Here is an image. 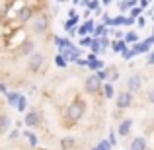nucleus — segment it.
Returning <instances> with one entry per match:
<instances>
[{"label":"nucleus","mask_w":154,"mask_h":150,"mask_svg":"<svg viewBox=\"0 0 154 150\" xmlns=\"http://www.w3.org/2000/svg\"><path fill=\"white\" fill-rule=\"evenodd\" d=\"M137 26L144 27V26H146V18H144V16H139V18H137Z\"/></svg>","instance_id":"obj_39"},{"label":"nucleus","mask_w":154,"mask_h":150,"mask_svg":"<svg viewBox=\"0 0 154 150\" xmlns=\"http://www.w3.org/2000/svg\"><path fill=\"white\" fill-rule=\"evenodd\" d=\"M144 41H146L148 45H154V35H152V37H148V39H144Z\"/></svg>","instance_id":"obj_50"},{"label":"nucleus","mask_w":154,"mask_h":150,"mask_svg":"<svg viewBox=\"0 0 154 150\" xmlns=\"http://www.w3.org/2000/svg\"><path fill=\"white\" fill-rule=\"evenodd\" d=\"M135 55H137V53H135V49H133V47H131V49H129V47H127V49H125L123 53H121V57H123L125 60H131V59H133V57H135Z\"/></svg>","instance_id":"obj_28"},{"label":"nucleus","mask_w":154,"mask_h":150,"mask_svg":"<svg viewBox=\"0 0 154 150\" xmlns=\"http://www.w3.org/2000/svg\"><path fill=\"white\" fill-rule=\"evenodd\" d=\"M88 33H90V29L86 27V23H82V26H78V35H82V37H84V35H88Z\"/></svg>","instance_id":"obj_35"},{"label":"nucleus","mask_w":154,"mask_h":150,"mask_svg":"<svg viewBox=\"0 0 154 150\" xmlns=\"http://www.w3.org/2000/svg\"><path fill=\"white\" fill-rule=\"evenodd\" d=\"M133 49H135L137 55H144V53L150 51V45H148L146 41H143V43H133Z\"/></svg>","instance_id":"obj_13"},{"label":"nucleus","mask_w":154,"mask_h":150,"mask_svg":"<svg viewBox=\"0 0 154 150\" xmlns=\"http://www.w3.org/2000/svg\"><path fill=\"white\" fill-rule=\"evenodd\" d=\"M127 18L129 16L125 14H119L117 18H113V27H119V26H127Z\"/></svg>","instance_id":"obj_19"},{"label":"nucleus","mask_w":154,"mask_h":150,"mask_svg":"<svg viewBox=\"0 0 154 150\" xmlns=\"http://www.w3.org/2000/svg\"><path fill=\"white\" fill-rule=\"evenodd\" d=\"M86 27L90 29V35H92V33H94V29H96V22H94V20H86Z\"/></svg>","instance_id":"obj_37"},{"label":"nucleus","mask_w":154,"mask_h":150,"mask_svg":"<svg viewBox=\"0 0 154 150\" xmlns=\"http://www.w3.org/2000/svg\"><path fill=\"white\" fill-rule=\"evenodd\" d=\"M90 51L92 53H103V49H102V41H100V37H94L92 39V45H90Z\"/></svg>","instance_id":"obj_18"},{"label":"nucleus","mask_w":154,"mask_h":150,"mask_svg":"<svg viewBox=\"0 0 154 150\" xmlns=\"http://www.w3.org/2000/svg\"><path fill=\"white\" fill-rule=\"evenodd\" d=\"M74 63L78 64V66H88V64H90V63H88V60H82V59H76Z\"/></svg>","instance_id":"obj_41"},{"label":"nucleus","mask_w":154,"mask_h":150,"mask_svg":"<svg viewBox=\"0 0 154 150\" xmlns=\"http://www.w3.org/2000/svg\"><path fill=\"white\" fill-rule=\"evenodd\" d=\"M100 41H102V49L105 51L109 47V37H107V35H102V37H100Z\"/></svg>","instance_id":"obj_36"},{"label":"nucleus","mask_w":154,"mask_h":150,"mask_svg":"<svg viewBox=\"0 0 154 150\" xmlns=\"http://www.w3.org/2000/svg\"><path fill=\"white\" fill-rule=\"evenodd\" d=\"M27 109V98L26 96H20V101H18V111H26Z\"/></svg>","instance_id":"obj_30"},{"label":"nucleus","mask_w":154,"mask_h":150,"mask_svg":"<svg viewBox=\"0 0 154 150\" xmlns=\"http://www.w3.org/2000/svg\"><path fill=\"white\" fill-rule=\"evenodd\" d=\"M10 117L6 115V113H2L0 115V133H8V129H10Z\"/></svg>","instance_id":"obj_15"},{"label":"nucleus","mask_w":154,"mask_h":150,"mask_svg":"<svg viewBox=\"0 0 154 150\" xmlns=\"http://www.w3.org/2000/svg\"><path fill=\"white\" fill-rule=\"evenodd\" d=\"M6 101L12 105V107H18V101H20V94H16V92H8L6 94Z\"/></svg>","instance_id":"obj_16"},{"label":"nucleus","mask_w":154,"mask_h":150,"mask_svg":"<svg viewBox=\"0 0 154 150\" xmlns=\"http://www.w3.org/2000/svg\"><path fill=\"white\" fill-rule=\"evenodd\" d=\"M18 136H20V131H18V129H14V131H12V133H10V140H14V139H18Z\"/></svg>","instance_id":"obj_43"},{"label":"nucleus","mask_w":154,"mask_h":150,"mask_svg":"<svg viewBox=\"0 0 154 150\" xmlns=\"http://www.w3.org/2000/svg\"><path fill=\"white\" fill-rule=\"evenodd\" d=\"M146 101L148 103H154V84L146 90Z\"/></svg>","instance_id":"obj_32"},{"label":"nucleus","mask_w":154,"mask_h":150,"mask_svg":"<svg viewBox=\"0 0 154 150\" xmlns=\"http://www.w3.org/2000/svg\"><path fill=\"white\" fill-rule=\"evenodd\" d=\"M94 16H96V18H100V16H103V10H102V8H98V10H94Z\"/></svg>","instance_id":"obj_46"},{"label":"nucleus","mask_w":154,"mask_h":150,"mask_svg":"<svg viewBox=\"0 0 154 150\" xmlns=\"http://www.w3.org/2000/svg\"><path fill=\"white\" fill-rule=\"evenodd\" d=\"M43 63H45V57L41 55V53H31L29 59H27V70L29 72H39L43 66Z\"/></svg>","instance_id":"obj_5"},{"label":"nucleus","mask_w":154,"mask_h":150,"mask_svg":"<svg viewBox=\"0 0 154 150\" xmlns=\"http://www.w3.org/2000/svg\"><path fill=\"white\" fill-rule=\"evenodd\" d=\"M127 47H129V43L125 41V39H117V41H113L111 49H113V53H123Z\"/></svg>","instance_id":"obj_14"},{"label":"nucleus","mask_w":154,"mask_h":150,"mask_svg":"<svg viewBox=\"0 0 154 150\" xmlns=\"http://www.w3.org/2000/svg\"><path fill=\"white\" fill-rule=\"evenodd\" d=\"M129 150H146V139H144V136H135V139L131 140Z\"/></svg>","instance_id":"obj_10"},{"label":"nucleus","mask_w":154,"mask_h":150,"mask_svg":"<svg viewBox=\"0 0 154 150\" xmlns=\"http://www.w3.org/2000/svg\"><path fill=\"white\" fill-rule=\"evenodd\" d=\"M23 135H26V136H27V140H29V146H33V148L37 146V136H35L31 131H26Z\"/></svg>","instance_id":"obj_27"},{"label":"nucleus","mask_w":154,"mask_h":150,"mask_svg":"<svg viewBox=\"0 0 154 150\" xmlns=\"http://www.w3.org/2000/svg\"><path fill=\"white\" fill-rule=\"evenodd\" d=\"M78 23H80V16H74V18L66 20V22H63V27H64V31H68V29H70V27L78 26Z\"/></svg>","instance_id":"obj_17"},{"label":"nucleus","mask_w":154,"mask_h":150,"mask_svg":"<svg viewBox=\"0 0 154 150\" xmlns=\"http://www.w3.org/2000/svg\"><path fill=\"white\" fill-rule=\"evenodd\" d=\"M115 105H117V109H129L133 105V92H129V90L119 92L115 98Z\"/></svg>","instance_id":"obj_4"},{"label":"nucleus","mask_w":154,"mask_h":150,"mask_svg":"<svg viewBox=\"0 0 154 150\" xmlns=\"http://www.w3.org/2000/svg\"><path fill=\"white\" fill-rule=\"evenodd\" d=\"M74 146H76L74 136H64V139H60V150H74Z\"/></svg>","instance_id":"obj_11"},{"label":"nucleus","mask_w":154,"mask_h":150,"mask_svg":"<svg viewBox=\"0 0 154 150\" xmlns=\"http://www.w3.org/2000/svg\"><path fill=\"white\" fill-rule=\"evenodd\" d=\"M148 2H150V0H139V6L144 10V8H148Z\"/></svg>","instance_id":"obj_44"},{"label":"nucleus","mask_w":154,"mask_h":150,"mask_svg":"<svg viewBox=\"0 0 154 150\" xmlns=\"http://www.w3.org/2000/svg\"><path fill=\"white\" fill-rule=\"evenodd\" d=\"M125 84H127V90H129V92L137 94V92L143 88V76L135 72V74H131V76L127 78V82H125Z\"/></svg>","instance_id":"obj_6"},{"label":"nucleus","mask_w":154,"mask_h":150,"mask_svg":"<svg viewBox=\"0 0 154 150\" xmlns=\"http://www.w3.org/2000/svg\"><path fill=\"white\" fill-rule=\"evenodd\" d=\"M111 148H113V146H111V142L105 139V140H102L100 144H96V146L92 148V150H111Z\"/></svg>","instance_id":"obj_24"},{"label":"nucleus","mask_w":154,"mask_h":150,"mask_svg":"<svg viewBox=\"0 0 154 150\" xmlns=\"http://www.w3.org/2000/svg\"><path fill=\"white\" fill-rule=\"evenodd\" d=\"M23 123L27 125V127H35V125L39 123V111L37 109H29L26 115V119H23Z\"/></svg>","instance_id":"obj_8"},{"label":"nucleus","mask_w":154,"mask_h":150,"mask_svg":"<svg viewBox=\"0 0 154 150\" xmlns=\"http://www.w3.org/2000/svg\"><path fill=\"white\" fill-rule=\"evenodd\" d=\"M107 140H109V142H111V146H115V144H117V139H115V135H113V131H111V133H109V136H107Z\"/></svg>","instance_id":"obj_40"},{"label":"nucleus","mask_w":154,"mask_h":150,"mask_svg":"<svg viewBox=\"0 0 154 150\" xmlns=\"http://www.w3.org/2000/svg\"><path fill=\"white\" fill-rule=\"evenodd\" d=\"M125 41L131 43V45H133V43H139V35H137L135 31H127V35H125Z\"/></svg>","instance_id":"obj_26"},{"label":"nucleus","mask_w":154,"mask_h":150,"mask_svg":"<svg viewBox=\"0 0 154 150\" xmlns=\"http://www.w3.org/2000/svg\"><path fill=\"white\" fill-rule=\"evenodd\" d=\"M129 16H131V18H139V16H143V8H140V6H133L131 10H129Z\"/></svg>","instance_id":"obj_29"},{"label":"nucleus","mask_w":154,"mask_h":150,"mask_svg":"<svg viewBox=\"0 0 154 150\" xmlns=\"http://www.w3.org/2000/svg\"><path fill=\"white\" fill-rule=\"evenodd\" d=\"M88 63H90V64H88V68H92V70H102V68H103V63H102L100 59L88 60Z\"/></svg>","instance_id":"obj_23"},{"label":"nucleus","mask_w":154,"mask_h":150,"mask_svg":"<svg viewBox=\"0 0 154 150\" xmlns=\"http://www.w3.org/2000/svg\"><path fill=\"white\" fill-rule=\"evenodd\" d=\"M31 18H33V8L27 6V4H23V6L18 10V14H16V20H18L20 23H27V22H31Z\"/></svg>","instance_id":"obj_7"},{"label":"nucleus","mask_w":154,"mask_h":150,"mask_svg":"<svg viewBox=\"0 0 154 150\" xmlns=\"http://www.w3.org/2000/svg\"><path fill=\"white\" fill-rule=\"evenodd\" d=\"M152 35H154V29H152Z\"/></svg>","instance_id":"obj_54"},{"label":"nucleus","mask_w":154,"mask_h":150,"mask_svg":"<svg viewBox=\"0 0 154 150\" xmlns=\"http://www.w3.org/2000/svg\"><path fill=\"white\" fill-rule=\"evenodd\" d=\"M8 8H10V2L8 0H0V20L8 14Z\"/></svg>","instance_id":"obj_25"},{"label":"nucleus","mask_w":154,"mask_h":150,"mask_svg":"<svg viewBox=\"0 0 154 150\" xmlns=\"http://www.w3.org/2000/svg\"><path fill=\"white\" fill-rule=\"evenodd\" d=\"M84 90L88 92V94H98L100 90H102V80L98 78V74H90L86 80H84Z\"/></svg>","instance_id":"obj_3"},{"label":"nucleus","mask_w":154,"mask_h":150,"mask_svg":"<svg viewBox=\"0 0 154 150\" xmlns=\"http://www.w3.org/2000/svg\"><path fill=\"white\" fill-rule=\"evenodd\" d=\"M72 4H74V6H76V4H80V0H72Z\"/></svg>","instance_id":"obj_52"},{"label":"nucleus","mask_w":154,"mask_h":150,"mask_svg":"<svg viewBox=\"0 0 154 150\" xmlns=\"http://www.w3.org/2000/svg\"><path fill=\"white\" fill-rule=\"evenodd\" d=\"M102 23H103V26H107V27H113V18L109 14H103L102 16Z\"/></svg>","instance_id":"obj_31"},{"label":"nucleus","mask_w":154,"mask_h":150,"mask_svg":"<svg viewBox=\"0 0 154 150\" xmlns=\"http://www.w3.org/2000/svg\"><path fill=\"white\" fill-rule=\"evenodd\" d=\"M96 74H98V78L102 80V82H103V80H107V70H96Z\"/></svg>","instance_id":"obj_38"},{"label":"nucleus","mask_w":154,"mask_h":150,"mask_svg":"<svg viewBox=\"0 0 154 150\" xmlns=\"http://www.w3.org/2000/svg\"><path fill=\"white\" fill-rule=\"evenodd\" d=\"M152 129H154V119H152Z\"/></svg>","instance_id":"obj_53"},{"label":"nucleus","mask_w":154,"mask_h":150,"mask_svg":"<svg viewBox=\"0 0 154 150\" xmlns=\"http://www.w3.org/2000/svg\"><path fill=\"white\" fill-rule=\"evenodd\" d=\"M102 4H103V6H109V4H111V0H102Z\"/></svg>","instance_id":"obj_51"},{"label":"nucleus","mask_w":154,"mask_h":150,"mask_svg":"<svg viewBox=\"0 0 154 150\" xmlns=\"http://www.w3.org/2000/svg\"><path fill=\"white\" fill-rule=\"evenodd\" d=\"M55 64H57L59 68H66V64H68V59H66V57H63V55L59 53V55L55 57Z\"/></svg>","instance_id":"obj_21"},{"label":"nucleus","mask_w":154,"mask_h":150,"mask_svg":"<svg viewBox=\"0 0 154 150\" xmlns=\"http://www.w3.org/2000/svg\"><path fill=\"white\" fill-rule=\"evenodd\" d=\"M90 16H92V10H90V8H86V12H84V18L88 20V18H90Z\"/></svg>","instance_id":"obj_48"},{"label":"nucleus","mask_w":154,"mask_h":150,"mask_svg":"<svg viewBox=\"0 0 154 150\" xmlns=\"http://www.w3.org/2000/svg\"><path fill=\"white\" fill-rule=\"evenodd\" d=\"M92 39H94V37H88V35H84V37H80V45H82V47H90V45H92Z\"/></svg>","instance_id":"obj_33"},{"label":"nucleus","mask_w":154,"mask_h":150,"mask_svg":"<svg viewBox=\"0 0 154 150\" xmlns=\"http://www.w3.org/2000/svg\"><path fill=\"white\" fill-rule=\"evenodd\" d=\"M152 20H154V14H152Z\"/></svg>","instance_id":"obj_55"},{"label":"nucleus","mask_w":154,"mask_h":150,"mask_svg":"<svg viewBox=\"0 0 154 150\" xmlns=\"http://www.w3.org/2000/svg\"><path fill=\"white\" fill-rule=\"evenodd\" d=\"M100 4H102V0H90V4H88V8H90V10L94 12V10H98V8H100Z\"/></svg>","instance_id":"obj_34"},{"label":"nucleus","mask_w":154,"mask_h":150,"mask_svg":"<svg viewBox=\"0 0 154 150\" xmlns=\"http://www.w3.org/2000/svg\"><path fill=\"white\" fill-rule=\"evenodd\" d=\"M88 4H90V0H80V6H84V8H88Z\"/></svg>","instance_id":"obj_49"},{"label":"nucleus","mask_w":154,"mask_h":150,"mask_svg":"<svg viewBox=\"0 0 154 150\" xmlns=\"http://www.w3.org/2000/svg\"><path fill=\"white\" fill-rule=\"evenodd\" d=\"M102 92H103V98H107V99L115 98V88H113L111 82H105L103 86H102Z\"/></svg>","instance_id":"obj_12"},{"label":"nucleus","mask_w":154,"mask_h":150,"mask_svg":"<svg viewBox=\"0 0 154 150\" xmlns=\"http://www.w3.org/2000/svg\"><path fill=\"white\" fill-rule=\"evenodd\" d=\"M84 113H86V103H84L82 99H74L70 105L66 107V119L70 121V123H76V121H80L84 117Z\"/></svg>","instance_id":"obj_1"},{"label":"nucleus","mask_w":154,"mask_h":150,"mask_svg":"<svg viewBox=\"0 0 154 150\" xmlns=\"http://www.w3.org/2000/svg\"><path fill=\"white\" fill-rule=\"evenodd\" d=\"M49 29V16L47 14H33V18H31V31H33L35 35H43L45 31Z\"/></svg>","instance_id":"obj_2"},{"label":"nucleus","mask_w":154,"mask_h":150,"mask_svg":"<svg viewBox=\"0 0 154 150\" xmlns=\"http://www.w3.org/2000/svg\"><path fill=\"white\" fill-rule=\"evenodd\" d=\"M0 92H2V94H8V88H6L4 82H0Z\"/></svg>","instance_id":"obj_45"},{"label":"nucleus","mask_w":154,"mask_h":150,"mask_svg":"<svg viewBox=\"0 0 154 150\" xmlns=\"http://www.w3.org/2000/svg\"><path fill=\"white\" fill-rule=\"evenodd\" d=\"M146 64H148V66H152V64H154V51L150 53V55H148V59H146Z\"/></svg>","instance_id":"obj_42"},{"label":"nucleus","mask_w":154,"mask_h":150,"mask_svg":"<svg viewBox=\"0 0 154 150\" xmlns=\"http://www.w3.org/2000/svg\"><path fill=\"white\" fill-rule=\"evenodd\" d=\"M105 29H107V26H103V23H98L94 29V33H92V37H102V35H105Z\"/></svg>","instance_id":"obj_22"},{"label":"nucleus","mask_w":154,"mask_h":150,"mask_svg":"<svg viewBox=\"0 0 154 150\" xmlns=\"http://www.w3.org/2000/svg\"><path fill=\"white\" fill-rule=\"evenodd\" d=\"M117 80H119V70H117V68H109L107 70V82H117Z\"/></svg>","instance_id":"obj_20"},{"label":"nucleus","mask_w":154,"mask_h":150,"mask_svg":"<svg viewBox=\"0 0 154 150\" xmlns=\"http://www.w3.org/2000/svg\"><path fill=\"white\" fill-rule=\"evenodd\" d=\"M131 127H133V119H123L119 123V129H117V135L119 136H127L131 133Z\"/></svg>","instance_id":"obj_9"},{"label":"nucleus","mask_w":154,"mask_h":150,"mask_svg":"<svg viewBox=\"0 0 154 150\" xmlns=\"http://www.w3.org/2000/svg\"><path fill=\"white\" fill-rule=\"evenodd\" d=\"M74 16H78V14H76L74 8H70V10H68V18H74Z\"/></svg>","instance_id":"obj_47"}]
</instances>
